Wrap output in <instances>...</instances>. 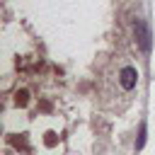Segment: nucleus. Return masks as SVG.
I'll list each match as a JSON object with an SVG mask.
<instances>
[{
  "label": "nucleus",
  "mask_w": 155,
  "mask_h": 155,
  "mask_svg": "<svg viewBox=\"0 0 155 155\" xmlns=\"http://www.w3.org/2000/svg\"><path fill=\"white\" fill-rule=\"evenodd\" d=\"M133 29H136V41H138L140 51L148 53V51H150V29H148V24H145L143 19H136Z\"/></svg>",
  "instance_id": "nucleus-1"
},
{
  "label": "nucleus",
  "mask_w": 155,
  "mask_h": 155,
  "mask_svg": "<svg viewBox=\"0 0 155 155\" xmlns=\"http://www.w3.org/2000/svg\"><path fill=\"white\" fill-rule=\"evenodd\" d=\"M136 82H138V70H136L133 65L121 68V73H119V85L128 92V90H133V87H136Z\"/></svg>",
  "instance_id": "nucleus-2"
},
{
  "label": "nucleus",
  "mask_w": 155,
  "mask_h": 155,
  "mask_svg": "<svg viewBox=\"0 0 155 155\" xmlns=\"http://www.w3.org/2000/svg\"><path fill=\"white\" fill-rule=\"evenodd\" d=\"M145 138H148V126H145V121L140 124V128H138V140H136V150H143V145H145Z\"/></svg>",
  "instance_id": "nucleus-3"
},
{
  "label": "nucleus",
  "mask_w": 155,
  "mask_h": 155,
  "mask_svg": "<svg viewBox=\"0 0 155 155\" xmlns=\"http://www.w3.org/2000/svg\"><path fill=\"white\" fill-rule=\"evenodd\" d=\"M27 102H29V92H27V90H19V92L15 94V104H17V107H27Z\"/></svg>",
  "instance_id": "nucleus-4"
}]
</instances>
